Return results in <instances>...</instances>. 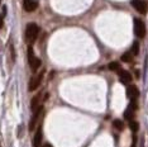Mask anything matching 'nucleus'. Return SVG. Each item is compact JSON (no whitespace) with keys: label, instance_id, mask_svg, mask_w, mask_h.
<instances>
[{"label":"nucleus","instance_id":"nucleus-1","mask_svg":"<svg viewBox=\"0 0 148 147\" xmlns=\"http://www.w3.org/2000/svg\"><path fill=\"white\" fill-rule=\"evenodd\" d=\"M39 33V27L36 23H29L25 28V39L28 43H33L36 41L37 36Z\"/></svg>","mask_w":148,"mask_h":147},{"label":"nucleus","instance_id":"nucleus-16","mask_svg":"<svg viewBox=\"0 0 148 147\" xmlns=\"http://www.w3.org/2000/svg\"><path fill=\"white\" fill-rule=\"evenodd\" d=\"M130 53H132L133 56H137L138 53H139V43H138V42H134V43H133L132 51H130Z\"/></svg>","mask_w":148,"mask_h":147},{"label":"nucleus","instance_id":"nucleus-20","mask_svg":"<svg viewBox=\"0 0 148 147\" xmlns=\"http://www.w3.org/2000/svg\"><path fill=\"white\" fill-rule=\"evenodd\" d=\"M3 24H4V22H3V15H0V28H3Z\"/></svg>","mask_w":148,"mask_h":147},{"label":"nucleus","instance_id":"nucleus-8","mask_svg":"<svg viewBox=\"0 0 148 147\" xmlns=\"http://www.w3.org/2000/svg\"><path fill=\"white\" fill-rule=\"evenodd\" d=\"M43 112V108H42V105L39 106L37 110H34V114H33L32 117V119H31V123H29V131H33L34 129V127L37 124V121H38V118H39V115H41V113Z\"/></svg>","mask_w":148,"mask_h":147},{"label":"nucleus","instance_id":"nucleus-14","mask_svg":"<svg viewBox=\"0 0 148 147\" xmlns=\"http://www.w3.org/2000/svg\"><path fill=\"white\" fill-rule=\"evenodd\" d=\"M133 112H134V110H132V109L128 108L125 112H124V118L128 119V121H132L133 117H134V113H133Z\"/></svg>","mask_w":148,"mask_h":147},{"label":"nucleus","instance_id":"nucleus-5","mask_svg":"<svg viewBox=\"0 0 148 147\" xmlns=\"http://www.w3.org/2000/svg\"><path fill=\"white\" fill-rule=\"evenodd\" d=\"M132 5L140 14H146L147 13V3L144 0H132Z\"/></svg>","mask_w":148,"mask_h":147},{"label":"nucleus","instance_id":"nucleus-7","mask_svg":"<svg viewBox=\"0 0 148 147\" xmlns=\"http://www.w3.org/2000/svg\"><path fill=\"white\" fill-rule=\"evenodd\" d=\"M139 95V91H138L137 86L136 85H129L127 88V98L130 100H136Z\"/></svg>","mask_w":148,"mask_h":147},{"label":"nucleus","instance_id":"nucleus-10","mask_svg":"<svg viewBox=\"0 0 148 147\" xmlns=\"http://www.w3.org/2000/svg\"><path fill=\"white\" fill-rule=\"evenodd\" d=\"M42 137H43V133H42V126H39V127H38V129H37V132H36V135H34V138H33V146H34V147H41Z\"/></svg>","mask_w":148,"mask_h":147},{"label":"nucleus","instance_id":"nucleus-4","mask_svg":"<svg viewBox=\"0 0 148 147\" xmlns=\"http://www.w3.org/2000/svg\"><path fill=\"white\" fill-rule=\"evenodd\" d=\"M43 75H45V71H41L39 74H37L36 76H33L31 79V81H29V88H28L29 91H34V90H37V88H38L42 82Z\"/></svg>","mask_w":148,"mask_h":147},{"label":"nucleus","instance_id":"nucleus-18","mask_svg":"<svg viewBox=\"0 0 148 147\" xmlns=\"http://www.w3.org/2000/svg\"><path fill=\"white\" fill-rule=\"evenodd\" d=\"M137 108H138V105H137L136 100H130V105H129V109H132V110H136Z\"/></svg>","mask_w":148,"mask_h":147},{"label":"nucleus","instance_id":"nucleus-22","mask_svg":"<svg viewBox=\"0 0 148 147\" xmlns=\"http://www.w3.org/2000/svg\"><path fill=\"white\" fill-rule=\"evenodd\" d=\"M0 4H1V0H0Z\"/></svg>","mask_w":148,"mask_h":147},{"label":"nucleus","instance_id":"nucleus-15","mask_svg":"<svg viewBox=\"0 0 148 147\" xmlns=\"http://www.w3.org/2000/svg\"><path fill=\"white\" fill-rule=\"evenodd\" d=\"M133 58V55L130 52H125L124 55H122V61L123 62H130Z\"/></svg>","mask_w":148,"mask_h":147},{"label":"nucleus","instance_id":"nucleus-13","mask_svg":"<svg viewBox=\"0 0 148 147\" xmlns=\"http://www.w3.org/2000/svg\"><path fill=\"white\" fill-rule=\"evenodd\" d=\"M113 126H114V128H116V129H118V131H123V129H124L123 122H122V121H119V119H115V121L113 122Z\"/></svg>","mask_w":148,"mask_h":147},{"label":"nucleus","instance_id":"nucleus-6","mask_svg":"<svg viewBox=\"0 0 148 147\" xmlns=\"http://www.w3.org/2000/svg\"><path fill=\"white\" fill-rule=\"evenodd\" d=\"M23 8L25 12L32 13L38 8V1L37 0H23Z\"/></svg>","mask_w":148,"mask_h":147},{"label":"nucleus","instance_id":"nucleus-9","mask_svg":"<svg viewBox=\"0 0 148 147\" xmlns=\"http://www.w3.org/2000/svg\"><path fill=\"white\" fill-rule=\"evenodd\" d=\"M118 75H119V79L123 84H129V82H132L133 78H132V75H130V72L125 71V70H119Z\"/></svg>","mask_w":148,"mask_h":147},{"label":"nucleus","instance_id":"nucleus-21","mask_svg":"<svg viewBox=\"0 0 148 147\" xmlns=\"http://www.w3.org/2000/svg\"><path fill=\"white\" fill-rule=\"evenodd\" d=\"M42 147H52V145L51 143H46V145H43Z\"/></svg>","mask_w":148,"mask_h":147},{"label":"nucleus","instance_id":"nucleus-11","mask_svg":"<svg viewBox=\"0 0 148 147\" xmlns=\"http://www.w3.org/2000/svg\"><path fill=\"white\" fill-rule=\"evenodd\" d=\"M41 95L42 94H38V95H36L34 98L32 99V102H31V108H32V110H37L39 108V102H41Z\"/></svg>","mask_w":148,"mask_h":147},{"label":"nucleus","instance_id":"nucleus-12","mask_svg":"<svg viewBox=\"0 0 148 147\" xmlns=\"http://www.w3.org/2000/svg\"><path fill=\"white\" fill-rule=\"evenodd\" d=\"M108 69H109V70H112V71H119V70H120V65H119V63H118V62H115V61H114V62H110L109 63V66H108Z\"/></svg>","mask_w":148,"mask_h":147},{"label":"nucleus","instance_id":"nucleus-2","mask_svg":"<svg viewBox=\"0 0 148 147\" xmlns=\"http://www.w3.org/2000/svg\"><path fill=\"white\" fill-rule=\"evenodd\" d=\"M28 62H29V66H31L32 71H34V72L39 69V66H41V60L34 56V52H33L32 46H29L28 47Z\"/></svg>","mask_w":148,"mask_h":147},{"label":"nucleus","instance_id":"nucleus-17","mask_svg":"<svg viewBox=\"0 0 148 147\" xmlns=\"http://www.w3.org/2000/svg\"><path fill=\"white\" fill-rule=\"evenodd\" d=\"M129 127H130V129H132L133 132H137L138 128H139V124H138V122H136V121H130Z\"/></svg>","mask_w":148,"mask_h":147},{"label":"nucleus","instance_id":"nucleus-19","mask_svg":"<svg viewBox=\"0 0 148 147\" xmlns=\"http://www.w3.org/2000/svg\"><path fill=\"white\" fill-rule=\"evenodd\" d=\"M136 146H137V137L133 136V145H132V147H136Z\"/></svg>","mask_w":148,"mask_h":147},{"label":"nucleus","instance_id":"nucleus-3","mask_svg":"<svg viewBox=\"0 0 148 147\" xmlns=\"http://www.w3.org/2000/svg\"><path fill=\"white\" fill-rule=\"evenodd\" d=\"M134 34L138 38H144L146 37V24L142 19H134Z\"/></svg>","mask_w":148,"mask_h":147}]
</instances>
